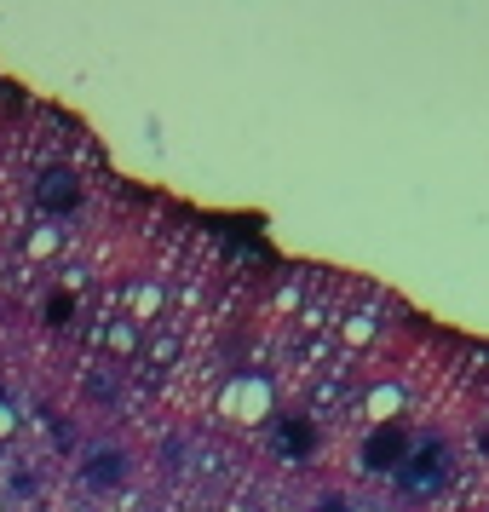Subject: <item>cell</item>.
I'll return each mask as SVG.
<instances>
[{
    "label": "cell",
    "mask_w": 489,
    "mask_h": 512,
    "mask_svg": "<svg viewBox=\"0 0 489 512\" xmlns=\"http://www.w3.org/2000/svg\"><path fill=\"white\" fill-rule=\"evenodd\" d=\"M219 409L236 420V426H254V420L271 415V380H259V374H236L225 397H219Z\"/></svg>",
    "instance_id": "1"
},
{
    "label": "cell",
    "mask_w": 489,
    "mask_h": 512,
    "mask_svg": "<svg viewBox=\"0 0 489 512\" xmlns=\"http://www.w3.org/2000/svg\"><path fill=\"white\" fill-rule=\"evenodd\" d=\"M35 196H41V208H52V213H70L75 202H81V190H75V179H70V173H47Z\"/></svg>",
    "instance_id": "2"
},
{
    "label": "cell",
    "mask_w": 489,
    "mask_h": 512,
    "mask_svg": "<svg viewBox=\"0 0 489 512\" xmlns=\"http://www.w3.org/2000/svg\"><path fill=\"white\" fill-rule=\"evenodd\" d=\"M403 409H409V392L392 386V380H386V386H374V392L363 397V415H374V420H397Z\"/></svg>",
    "instance_id": "3"
},
{
    "label": "cell",
    "mask_w": 489,
    "mask_h": 512,
    "mask_svg": "<svg viewBox=\"0 0 489 512\" xmlns=\"http://www.w3.org/2000/svg\"><path fill=\"white\" fill-rule=\"evenodd\" d=\"M121 455H98V466H93V472H87V478H93V484H116V478H121Z\"/></svg>",
    "instance_id": "4"
},
{
    "label": "cell",
    "mask_w": 489,
    "mask_h": 512,
    "mask_svg": "<svg viewBox=\"0 0 489 512\" xmlns=\"http://www.w3.org/2000/svg\"><path fill=\"white\" fill-rule=\"evenodd\" d=\"M110 346H116V351H133V346H139V328H133V323H116V328H110Z\"/></svg>",
    "instance_id": "5"
},
{
    "label": "cell",
    "mask_w": 489,
    "mask_h": 512,
    "mask_svg": "<svg viewBox=\"0 0 489 512\" xmlns=\"http://www.w3.org/2000/svg\"><path fill=\"white\" fill-rule=\"evenodd\" d=\"M12 432H18V409H12V403L0 397V443L12 438Z\"/></svg>",
    "instance_id": "6"
},
{
    "label": "cell",
    "mask_w": 489,
    "mask_h": 512,
    "mask_svg": "<svg viewBox=\"0 0 489 512\" xmlns=\"http://www.w3.org/2000/svg\"><path fill=\"white\" fill-rule=\"evenodd\" d=\"M58 248V231H35L29 236V254H52Z\"/></svg>",
    "instance_id": "7"
},
{
    "label": "cell",
    "mask_w": 489,
    "mask_h": 512,
    "mask_svg": "<svg viewBox=\"0 0 489 512\" xmlns=\"http://www.w3.org/2000/svg\"><path fill=\"white\" fill-rule=\"evenodd\" d=\"M374 334V317H351L346 323V340H369Z\"/></svg>",
    "instance_id": "8"
}]
</instances>
